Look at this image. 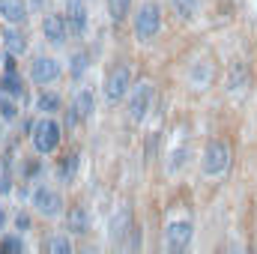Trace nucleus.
Listing matches in <instances>:
<instances>
[{"mask_svg": "<svg viewBox=\"0 0 257 254\" xmlns=\"http://www.w3.org/2000/svg\"><path fill=\"white\" fill-rule=\"evenodd\" d=\"M159 27H162V9L156 3H144L135 15V36L141 42H153Z\"/></svg>", "mask_w": 257, "mask_h": 254, "instance_id": "f257e3e1", "label": "nucleus"}, {"mask_svg": "<svg viewBox=\"0 0 257 254\" xmlns=\"http://www.w3.org/2000/svg\"><path fill=\"white\" fill-rule=\"evenodd\" d=\"M230 168V147L227 141H209L206 153H203V174L206 177H221Z\"/></svg>", "mask_w": 257, "mask_h": 254, "instance_id": "f03ea898", "label": "nucleus"}, {"mask_svg": "<svg viewBox=\"0 0 257 254\" xmlns=\"http://www.w3.org/2000/svg\"><path fill=\"white\" fill-rule=\"evenodd\" d=\"M150 105H153V84H150V81L135 84V90L128 93V120H132V123H141V120L147 117Z\"/></svg>", "mask_w": 257, "mask_h": 254, "instance_id": "7ed1b4c3", "label": "nucleus"}, {"mask_svg": "<svg viewBox=\"0 0 257 254\" xmlns=\"http://www.w3.org/2000/svg\"><path fill=\"white\" fill-rule=\"evenodd\" d=\"M57 144H60V126L54 120L33 123V147H36V153H54Z\"/></svg>", "mask_w": 257, "mask_h": 254, "instance_id": "20e7f679", "label": "nucleus"}, {"mask_svg": "<svg viewBox=\"0 0 257 254\" xmlns=\"http://www.w3.org/2000/svg\"><path fill=\"white\" fill-rule=\"evenodd\" d=\"M189 242H192V221H171L168 224V230H165V248L171 254H180L189 248Z\"/></svg>", "mask_w": 257, "mask_h": 254, "instance_id": "39448f33", "label": "nucleus"}, {"mask_svg": "<svg viewBox=\"0 0 257 254\" xmlns=\"http://www.w3.org/2000/svg\"><path fill=\"white\" fill-rule=\"evenodd\" d=\"M128 84H132V69L128 66H114L108 81H105V99L108 102H120L128 93Z\"/></svg>", "mask_w": 257, "mask_h": 254, "instance_id": "423d86ee", "label": "nucleus"}, {"mask_svg": "<svg viewBox=\"0 0 257 254\" xmlns=\"http://www.w3.org/2000/svg\"><path fill=\"white\" fill-rule=\"evenodd\" d=\"M33 206L39 209V215L51 218V215L60 212V194L51 191L48 186H36V189H33Z\"/></svg>", "mask_w": 257, "mask_h": 254, "instance_id": "0eeeda50", "label": "nucleus"}, {"mask_svg": "<svg viewBox=\"0 0 257 254\" xmlns=\"http://www.w3.org/2000/svg\"><path fill=\"white\" fill-rule=\"evenodd\" d=\"M42 30H45V39H48L51 45H63L66 36L72 33V30H69V21H66V15H45V21H42Z\"/></svg>", "mask_w": 257, "mask_h": 254, "instance_id": "6e6552de", "label": "nucleus"}, {"mask_svg": "<svg viewBox=\"0 0 257 254\" xmlns=\"http://www.w3.org/2000/svg\"><path fill=\"white\" fill-rule=\"evenodd\" d=\"M66 21H69L72 36H84V30H87V6H84V0H69Z\"/></svg>", "mask_w": 257, "mask_h": 254, "instance_id": "1a4fd4ad", "label": "nucleus"}, {"mask_svg": "<svg viewBox=\"0 0 257 254\" xmlns=\"http://www.w3.org/2000/svg\"><path fill=\"white\" fill-rule=\"evenodd\" d=\"M57 75H60V66L51 57H39L36 63L30 66V78L36 84H51V81H57Z\"/></svg>", "mask_w": 257, "mask_h": 254, "instance_id": "9d476101", "label": "nucleus"}, {"mask_svg": "<svg viewBox=\"0 0 257 254\" xmlns=\"http://www.w3.org/2000/svg\"><path fill=\"white\" fill-rule=\"evenodd\" d=\"M87 227H90V218H87V209L78 203V206H72L69 209V215H66V230L69 233H87Z\"/></svg>", "mask_w": 257, "mask_h": 254, "instance_id": "9b49d317", "label": "nucleus"}, {"mask_svg": "<svg viewBox=\"0 0 257 254\" xmlns=\"http://www.w3.org/2000/svg\"><path fill=\"white\" fill-rule=\"evenodd\" d=\"M0 15H3L9 24H21V21L27 18L24 0H0Z\"/></svg>", "mask_w": 257, "mask_h": 254, "instance_id": "f8f14e48", "label": "nucleus"}, {"mask_svg": "<svg viewBox=\"0 0 257 254\" xmlns=\"http://www.w3.org/2000/svg\"><path fill=\"white\" fill-rule=\"evenodd\" d=\"M78 165H81V156L78 153H66L60 159V165H57V180L60 183H72L75 174H78Z\"/></svg>", "mask_w": 257, "mask_h": 254, "instance_id": "ddd939ff", "label": "nucleus"}, {"mask_svg": "<svg viewBox=\"0 0 257 254\" xmlns=\"http://www.w3.org/2000/svg\"><path fill=\"white\" fill-rule=\"evenodd\" d=\"M189 78H192V84L197 87V90H206V87H209V81H212V66L206 63V60H203V63H194Z\"/></svg>", "mask_w": 257, "mask_h": 254, "instance_id": "4468645a", "label": "nucleus"}, {"mask_svg": "<svg viewBox=\"0 0 257 254\" xmlns=\"http://www.w3.org/2000/svg\"><path fill=\"white\" fill-rule=\"evenodd\" d=\"M128 230H132V212H128V209H123V212L114 218V233H111L117 245H123V236H126Z\"/></svg>", "mask_w": 257, "mask_h": 254, "instance_id": "2eb2a0df", "label": "nucleus"}, {"mask_svg": "<svg viewBox=\"0 0 257 254\" xmlns=\"http://www.w3.org/2000/svg\"><path fill=\"white\" fill-rule=\"evenodd\" d=\"M245 87H248V69L242 63H233L230 66V90L239 93V90H245Z\"/></svg>", "mask_w": 257, "mask_h": 254, "instance_id": "dca6fc26", "label": "nucleus"}, {"mask_svg": "<svg viewBox=\"0 0 257 254\" xmlns=\"http://www.w3.org/2000/svg\"><path fill=\"white\" fill-rule=\"evenodd\" d=\"M3 42H6L9 54H24V51H27V42H24V36H21L18 30H6V33H3Z\"/></svg>", "mask_w": 257, "mask_h": 254, "instance_id": "f3484780", "label": "nucleus"}, {"mask_svg": "<svg viewBox=\"0 0 257 254\" xmlns=\"http://www.w3.org/2000/svg\"><path fill=\"white\" fill-rule=\"evenodd\" d=\"M42 251L45 254H69L72 251V245H69L66 236H48V239L42 242Z\"/></svg>", "mask_w": 257, "mask_h": 254, "instance_id": "a211bd4d", "label": "nucleus"}, {"mask_svg": "<svg viewBox=\"0 0 257 254\" xmlns=\"http://www.w3.org/2000/svg\"><path fill=\"white\" fill-rule=\"evenodd\" d=\"M78 114H81V120H87L90 114H93V96H90V90H81L78 96H75V105H72Z\"/></svg>", "mask_w": 257, "mask_h": 254, "instance_id": "6ab92c4d", "label": "nucleus"}, {"mask_svg": "<svg viewBox=\"0 0 257 254\" xmlns=\"http://www.w3.org/2000/svg\"><path fill=\"white\" fill-rule=\"evenodd\" d=\"M36 108H39L42 114H57V111H60V96H57V93H42L39 102H36Z\"/></svg>", "mask_w": 257, "mask_h": 254, "instance_id": "aec40b11", "label": "nucleus"}, {"mask_svg": "<svg viewBox=\"0 0 257 254\" xmlns=\"http://www.w3.org/2000/svg\"><path fill=\"white\" fill-rule=\"evenodd\" d=\"M171 6L183 21H192L194 12H197V0H171Z\"/></svg>", "mask_w": 257, "mask_h": 254, "instance_id": "412c9836", "label": "nucleus"}, {"mask_svg": "<svg viewBox=\"0 0 257 254\" xmlns=\"http://www.w3.org/2000/svg\"><path fill=\"white\" fill-rule=\"evenodd\" d=\"M128 3H132V0H108V12H111L114 21H123L128 15Z\"/></svg>", "mask_w": 257, "mask_h": 254, "instance_id": "4be33fe9", "label": "nucleus"}, {"mask_svg": "<svg viewBox=\"0 0 257 254\" xmlns=\"http://www.w3.org/2000/svg\"><path fill=\"white\" fill-rule=\"evenodd\" d=\"M0 84H3V87L12 93V96H21V81L15 78V72H6V78H3Z\"/></svg>", "mask_w": 257, "mask_h": 254, "instance_id": "5701e85b", "label": "nucleus"}, {"mask_svg": "<svg viewBox=\"0 0 257 254\" xmlns=\"http://www.w3.org/2000/svg\"><path fill=\"white\" fill-rule=\"evenodd\" d=\"M0 117L12 123V120L18 117V108H15V102H9V99H0Z\"/></svg>", "mask_w": 257, "mask_h": 254, "instance_id": "b1692460", "label": "nucleus"}, {"mask_svg": "<svg viewBox=\"0 0 257 254\" xmlns=\"http://www.w3.org/2000/svg\"><path fill=\"white\" fill-rule=\"evenodd\" d=\"M87 69V54L84 51H78L75 57H72V78H81V72Z\"/></svg>", "mask_w": 257, "mask_h": 254, "instance_id": "393cba45", "label": "nucleus"}, {"mask_svg": "<svg viewBox=\"0 0 257 254\" xmlns=\"http://www.w3.org/2000/svg\"><path fill=\"white\" fill-rule=\"evenodd\" d=\"M21 248H24V245H21V239H18V236H6V239L0 242V251L18 254V251H21Z\"/></svg>", "mask_w": 257, "mask_h": 254, "instance_id": "a878e982", "label": "nucleus"}, {"mask_svg": "<svg viewBox=\"0 0 257 254\" xmlns=\"http://www.w3.org/2000/svg\"><path fill=\"white\" fill-rule=\"evenodd\" d=\"M12 189V183H9V177H0V191L6 194V191Z\"/></svg>", "mask_w": 257, "mask_h": 254, "instance_id": "bb28decb", "label": "nucleus"}, {"mask_svg": "<svg viewBox=\"0 0 257 254\" xmlns=\"http://www.w3.org/2000/svg\"><path fill=\"white\" fill-rule=\"evenodd\" d=\"M33 174H39V162H30L27 165V177H33Z\"/></svg>", "mask_w": 257, "mask_h": 254, "instance_id": "cd10ccee", "label": "nucleus"}, {"mask_svg": "<svg viewBox=\"0 0 257 254\" xmlns=\"http://www.w3.org/2000/svg\"><path fill=\"white\" fill-rule=\"evenodd\" d=\"M18 227H21V230H27V227H30V221H27V215H18Z\"/></svg>", "mask_w": 257, "mask_h": 254, "instance_id": "c85d7f7f", "label": "nucleus"}, {"mask_svg": "<svg viewBox=\"0 0 257 254\" xmlns=\"http://www.w3.org/2000/svg\"><path fill=\"white\" fill-rule=\"evenodd\" d=\"M3 221H6V215H3V209H0V227H3Z\"/></svg>", "mask_w": 257, "mask_h": 254, "instance_id": "c756f323", "label": "nucleus"}, {"mask_svg": "<svg viewBox=\"0 0 257 254\" xmlns=\"http://www.w3.org/2000/svg\"><path fill=\"white\" fill-rule=\"evenodd\" d=\"M0 60H3V57H0Z\"/></svg>", "mask_w": 257, "mask_h": 254, "instance_id": "7c9ffc66", "label": "nucleus"}]
</instances>
